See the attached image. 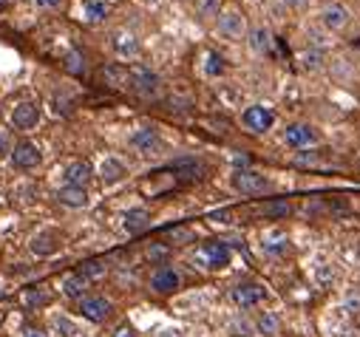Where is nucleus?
<instances>
[{"label": "nucleus", "instance_id": "1", "mask_svg": "<svg viewBox=\"0 0 360 337\" xmlns=\"http://www.w3.org/2000/svg\"><path fill=\"white\" fill-rule=\"evenodd\" d=\"M216 29H219V34H221L227 43H241V40H247L250 20H247V15H244L241 9L224 6L221 15L216 18Z\"/></svg>", "mask_w": 360, "mask_h": 337}, {"label": "nucleus", "instance_id": "2", "mask_svg": "<svg viewBox=\"0 0 360 337\" xmlns=\"http://www.w3.org/2000/svg\"><path fill=\"white\" fill-rule=\"evenodd\" d=\"M352 23V9L346 4H340V0H332V4H323L321 12H318V26L326 32V34H340L346 32Z\"/></svg>", "mask_w": 360, "mask_h": 337}, {"label": "nucleus", "instance_id": "3", "mask_svg": "<svg viewBox=\"0 0 360 337\" xmlns=\"http://www.w3.org/2000/svg\"><path fill=\"white\" fill-rule=\"evenodd\" d=\"M230 185L241 196H261V193H266L269 187H273V182H269L264 173L252 171V167H236L233 176H230Z\"/></svg>", "mask_w": 360, "mask_h": 337}, {"label": "nucleus", "instance_id": "4", "mask_svg": "<svg viewBox=\"0 0 360 337\" xmlns=\"http://www.w3.org/2000/svg\"><path fill=\"white\" fill-rule=\"evenodd\" d=\"M131 91L142 100H156L162 94V77L148 65H131Z\"/></svg>", "mask_w": 360, "mask_h": 337}, {"label": "nucleus", "instance_id": "5", "mask_svg": "<svg viewBox=\"0 0 360 337\" xmlns=\"http://www.w3.org/2000/svg\"><path fill=\"white\" fill-rule=\"evenodd\" d=\"M318 139H321V133H318V128L309 125V122H290V125L284 128V142H287L290 147H295V150H309V147L318 145Z\"/></svg>", "mask_w": 360, "mask_h": 337}, {"label": "nucleus", "instance_id": "6", "mask_svg": "<svg viewBox=\"0 0 360 337\" xmlns=\"http://www.w3.org/2000/svg\"><path fill=\"white\" fill-rule=\"evenodd\" d=\"M241 122H244V128L252 131V133H266V131H273V125H276V111L269 108V105L255 103V105H250V108L241 114Z\"/></svg>", "mask_w": 360, "mask_h": 337}, {"label": "nucleus", "instance_id": "7", "mask_svg": "<svg viewBox=\"0 0 360 337\" xmlns=\"http://www.w3.org/2000/svg\"><path fill=\"white\" fill-rule=\"evenodd\" d=\"M128 145H131L136 153H142V156H156L165 142H162V136H159L156 128L142 125V128H136V131L128 136Z\"/></svg>", "mask_w": 360, "mask_h": 337}, {"label": "nucleus", "instance_id": "8", "mask_svg": "<svg viewBox=\"0 0 360 337\" xmlns=\"http://www.w3.org/2000/svg\"><path fill=\"white\" fill-rule=\"evenodd\" d=\"M230 258H233V252L224 241H207L199 249V261L205 264V270H224L230 264Z\"/></svg>", "mask_w": 360, "mask_h": 337}, {"label": "nucleus", "instance_id": "9", "mask_svg": "<svg viewBox=\"0 0 360 337\" xmlns=\"http://www.w3.org/2000/svg\"><path fill=\"white\" fill-rule=\"evenodd\" d=\"M111 312H114V303H111L108 298H103V295H85V298L79 300V315H82L85 320H91V323L108 320Z\"/></svg>", "mask_w": 360, "mask_h": 337}, {"label": "nucleus", "instance_id": "10", "mask_svg": "<svg viewBox=\"0 0 360 337\" xmlns=\"http://www.w3.org/2000/svg\"><path fill=\"white\" fill-rule=\"evenodd\" d=\"M111 51H114L120 60H136V57L142 54V43H139V37H136L134 32L117 29V32L111 34Z\"/></svg>", "mask_w": 360, "mask_h": 337}, {"label": "nucleus", "instance_id": "11", "mask_svg": "<svg viewBox=\"0 0 360 337\" xmlns=\"http://www.w3.org/2000/svg\"><path fill=\"white\" fill-rule=\"evenodd\" d=\"M43 161V153L34 142L29 139H20L15 147H12V164L18 167V171H34V167Z\"/></svg>", "mask_w": 360, "mask_h": 337}, {"label": "nucleus", "instance_id": "12", "mask_svg": "<svg viewBox=\"0 0 360 337\" xmlns=\"http://www.w3.org/2000/svg\"><path fill=\"white\" fill-rule=\"evenodd\" d=\"M264 286L261 284H255V281H244V284H236L233 289H230V298H233V303L238 306V309H252V306H258L261 300H264Z\"/></svg>", "mask_w": 360, "mask_h": 337}, {"label": "nucleus", "instance_id": "13", "mask_svg": "<svg viewBox=\"0 0 360 337\" xmlns=\"http://www.w3.org/2000/svg\"><path fill=\"white\" fill-rule=\"evenodd\" d=\"M179 286H182V275H179L173 267H159L150 275V289L156 295H173Z\"/></svg>", "mask_w": 360, "mask_h": 337}, {"label": "nucleus", "instance_id": "14", "mask_svg": "<svg viewBox=\"0 0 360 337\" xmlns=\"http://www.w3.org/2000/svg\"><path fill=\"white\" fill-rule=\"evenodd\" d=\"M37 122H40V105L37 103L23 100L12 108V125L18 131H32V128H37Z\"/></svg>", "mask_w": 360, "mask_h": 337}, {"label": "nucleus", "instance_id": "15", "mask_svg": "<svg viewBox=\"0 0 360 337\" xmlns=\"http://www.w3.org/2000/svg\"><path fill=\"white\" fill-rule=\"evenodd\" d=\"M247 46H250V51L255 54V57H264V54H269L273 51V32H269V26H264V23H258V26H250V32H247Z\"/></svg>", "mask_w": 360, "mask_h": 337}, {"label": "nucleus", "instance_id": "16", "mask_svg": "<svg viewBox=\"0 0 360 337\" xmlns=\"http://www.w3.org/2000/svg\"><path fill=\"white\" fill-rule=\"evenodd\" d=\"M103 82L111 88H120V91H131V65H122V62H111L103 68Z\"/></svg>", "mask_w": 360, "mask_h": 337}, {"label": "nucleus", "instance_id": "17", "mask_svg": "<svg viewBox=\"0 0 360 337\" xmlns=\"http://www.w3.org/2000/svg\"><path fill=\"white\" fill-rule=\"evenodd\" d=\"M63 179H65L68 187H85L88 182L94 179V167L88 164V161H82V159L79 161H71L65 171H63Z\"/></svg>", "mask_w": 360, "mask_h": 337}, {"label": "nucleus", "instance_id": "18", "mask_svg": "<svg viewBox=\"0 0 360 337\" xmlns=\"http://www.w3.org/2000/svg\"><path fill=\"white\" fill-rule=\"evenodd\" d=\"M97 176H100L105 185H117V182H122V179L128 176V167H125L122 159L105 156V159L100 161V167H97Z\"/></svg>", "mask_w": 360, "mask_h": 337}, {"label": "nucleus", "instance_id": "19", "mask_svg": "<svg viewBox=\"0 0 360 337\" xmlns=\"http://www.w3.org/2000/svg\"><path fill=\"white\" fill-rule=\"evenodd\" d=\"M298 62H301V68H304L307 74H321V71L329 68L326 51H323V48H315V46H307V48L298 54Z\"/></svg>", "mask_w": 360, "mask_h": 337}, {"label": "nucleus", "instance_id": "20", "mask_svg": "<svg viewBox=\"0 0 360 337\" xmlns=\"http://www.w3.org/2000/svg\"><path fill=\"white\" fill-rule=\"evenodd\" d=\"M29 249L34 252V256H40V258H49V256H54V252L60 249V235L51 232V230H43V232L32 235Z\"/></svg>", "mask_w": 360, "mask_h": 337}, {"label": "nucleus", "instance_id": "21", "mask_svg": "<svg viewBox=\"0 0 360 337\" xmlns=\"http://www.w3.org/2000/svg\"><path fill=\"white\" fill-rule=\"evenodd\" d=\"M122 227H125V232L139 235V232H145L150 227V213L145 207H134V210H128L122 216Z\"/></svg>", "mask_w": 360, "mask_h": 337}, {"label": "nucleus", "instance_id": "22", "mask_svg": "<svg viewBox=\"0 0 360 337\" xmlns=\"http://www.w3.org/2000/svg\"><path fill=\"white\" fill-rule=\"evenodd\" d=\"M79 12H82V20L85 23H103L108 18V0H82L79 4Z\"/></svg>", "mask_w": 360, "mask_h": 337}, {"label": "nucleus", "instance_id": "23", "mask_svg": "<svg viewBox=\"0 0 360 337\" xmlns=\"http://www.w3.org/2000/svg\"><path fill=\"white\" fill-rule=\"evenodd\" d=\"M255 331L258 334H264V337H278L281 334V320H278V315L276 312H258V317H255Z\"/></svg>", "mask_w": 360, "mask_h": 337}, {"label": "nucleus", "instance_id": "24", "mask_svg": "<svg viewBox=\"0 0 360 337\" xmlns=\"http://www.w3.org/2000/svg\"><path fill=\"white\" fill-rule=\"evenodd\" d=\"M57 201L63 204V207H71V210H82L85 204H88V190L85 187H63L60 193H57Z\"/></svg>", "mask_w": 360, "mask_h": 337}, {"label": "nucleus", "instance_id": "25", "mask_svg": "<svg viewBox=\"0 0 360 337\" xmlns=\"http://www.w3.org/2000/svg\"><path fill=\"white\" fill-rule=\"evenodd\" d=\"M261 249L266 252V256H273V258L287 256V252H290V238L284 232H269V235H264Z\"/></svg>", "mask_w": 360, "mask_h": 337}, {"label": "nucleus", "instance_id": "26", "mask_svg": "<svg viewBox=\"0 0 360 337\" xmlns=\"http://www.w3.org/2000/svg\"><path fill=\"white\" fill-rule=\"evenodd\" d=\"M60 289H63L65 298H71V300H82L85 292H88V281H85L79 272H74V275H65V278H63Z\"/></svg>", "mask_w": 360, "mask_h": 337}, {"label": "nucleus", "instance_id": "27", "mask_svg": "<svg viewBox=\"0 0 360 337\" xmlns=\"http://www.w3.org/2000/svg\"><path fill=\"white\" fill-rule=\"evenodd\" d=\"M79 275H82L88 284H91V281H100V278L108 275V264H105L103 258H88V261H82Z\"/></svg>", "mask_w": 360, "mask_h": 337}, {"label": "nucleus", "instance_id": "28", "mask_svg": "<svg viewBox=\"0 0 360 337\" xmlns=\"http://www.w3.org/2000/svg\"><path fill=\"white\" fill-rule=\"evenodd\" d=\"M221 9H224V4L221 0H196V12H199V18L202 20H213L216 23V18L221 15Z\"/></svg>", "mask_w": 360, "mask_h": 337}, {"label": "nucleus", "instance_id": "29", "mask_svg": "<svg viewBox=\"0 0 360 337\" xmlns=\"http://www.w3.org/2000/svg\"><path fill=\"white\" fill-rule=\"evenodd\" d=\"M224 57L221 54H216V51H207L205 54V65H202V71L207 74V77H221L224 74Z\"/></svg>", "mask_w": 360, "mask_h": 337}, {"label": "nucleus", "instance_id": "30", "mask_svg": "<svg viewBox=\"0 0 360 337\" xmlns=\"http://www.w3.org/2000/svg\"><path fill=\"white\" fill-rule=\"evenodd\" d=\"M49 300H51V295H49L43 286H32V289L23 292V303H26L29 309H34V306H46Z\"/></svg>", "mask_w": 360, "mask_h": 337}, {"label": "nucleus", "instance_id": "31", "mask_svg": "<svg viewBox=\"0 0 360 337\" xmlns=\"http://www.w3.org/2000/svg\"><path fill=\"white\" fill-rule=\"evenodd\" d=\"M261 213L266 218H284V216H290V204L287 201H266V204H261Z\"/></svg>", "mask_w": 360, "mask_h": 337}, {"label": "nucleus", "instance_id": "32", "mask_svg": "<svg viewBox=\"0 0 360 337\" xmlns=\"http://www.w3.org/2000/svg\"><path fill=\"white\" fill-rule=\"evenodd\" d=\"M343 306H346V312L360 315V286H349L343 292Z\"/></svg>", "mask_w": 360, "mask_h": 337}, {"label": "nucleus", "instance_id": "33", "mask_svg": "<svg viewBox=\"0 0 360 337\" xmlns=\"http://www.w3.org/2000/svg\"><path fill=\"white\" fill-rule=\"evenodd\" d=\"M65 71L68 74H85V57L79 51H68L65 54Z\"/></svg>", "mask_w": 360, "mask_h": 337}, {"label": "nucleus", "instance_id": "34", "mask_svg": "<svg viewBox=\"0 0 360 337\" xmlns=\"http://www.w3.org/2000/svg\"><path fill=\"white\" fill-rule=\"evenodd\" d=\"M230 331H233V337H252V334H255V326H252L247 317H236V320L230 323Z\"/></svg>", "mask_w": 360, "mask_h": 337}, {"label": "nucleus", "instance_id": "35", "mask_svg": "<svg viewBox=\"0 0 360 337\" xmlns=\"http://www.w3.org/2000/svg\"><path fill=\"white\" fill-rule=\"evenodd\" d=\"M292 161H295L298 167H315V164L321 161V153H318V150H312V147H309V150H298Z\"/></svg>", "mask_w": 360, "mask_h": 337}, {"label": "nucleus", "instance_id": "36", "mask_svg": "<svg viewBox=\"0 0 360 337\" xmlns=\"http://www.w3.org/2000/svg\"><path fill=\"white\" fill-rule=\"evenodd\" d=\"M54 329H57L63 337H77V334H79L77 323H74L71 317H63V315H60V317H54Z\"/></svg>", "mask_w": 360, "mask_h": 337}, {"label": "nucleus", "instance_id": "37", "mask_svg": "<svg viewBox=\"0 0 360 337\" xmlns=\"http://www.w3.org/2000/svg\"><path fill=\"white\" fill-rule=\"evenodd\" d=\"M335 275H338V272H335L332 264H318V267H315V278H318V284H323V286H329V284L335 281Z\"/></svg>", "mask_w": 360, "mask_h": 337}, {"label": "nucleus", "instance_id": "38", "mask_svg": "<svg viewBox=\"0 0 360 337\" xmlns=\"http://www.w3.org/2000/svg\"><path fill=\"white\" fill-rule=\"evenodd\" d=\"M111 337H136V331H134V326L122 323V326H117V329H114V334H111Z\"/></svg>", "mask_w": 360, "mask_h": 337}, {"label": "nucleus", "instance_id": "39", "mask_svg": "<svg viewBox=\"0 0 360 337\" xmlns=\"http://www.w3.org/2000/svg\"><path fill=\"white\" fill-rule=\"evenodd\" d=\"M281 4H284L287 9H307L309 0H281Z\"/></svg>", "mask_w": 360, "mask_h": 337}, {"label": "nucleus", "instance_id": "40", "mask_svg": "<svg viewBox=\"0 0 360 337\" xmlns=\"http://www.w3.org/2000/svg\"><path fill=\"white\" fill-rule=\"evenodd\" d=\"M34 4H37V6H43V9H57V6L63 4V0H34Z\"/></svg>", "mask_w": 360, "mask_h": 337}, {"label": "nucleus", "instance_id": "41", "mask_svg": "<svg viewBox=\"0 0 360 337\" xmlns=\"http://www.w3.org/2000/svg\"><path fill=\"white\" fill-rule=\"evenodd\" d=\"M6 147H9V136L0 131V153H6Z\"/></svg>", "mask_w": 360, "mask_h": 337}, {"label": "nucleus", "instance_id": "42", "mask_svg": "<svg viewBox=\"0 0 360 337\" xmlns=\"http://www.w3.org/2000/svg\"><path fill=\"white\" fill-rule=\"evenodd\" d=\"M23 337H46V334H43V331H37V329H26V331H23Z\"/></svg>", "mask_w": 360, "mask_h": 337}, {"label": "nucleus", "instance_id": "43", "mask_svg": "<svg viewBox=\"0 0 360 337\" xmlns=\"http://www.w3.org/2000/svg\"><path fill=\"white\" fill-rule=\"evenodd\" d=\"M159 337H182V334H179V331H162Z\"/></svg>", "mask_w": 360, "mask_h": 337}, {"label": "nucleus", "instance_id": "44", "mask_svg": "<svg viewBox=\"0 0 360 337\" xmlns=\"http://www.w3.org/2000/svg\"><path fill=\"white\" fill-rule=\"evenodd\" d=\"M4 4H6V0H0V6H4Z\"/></svg>", "mask_w": 360, "mask_h": 337}]
</instances>
